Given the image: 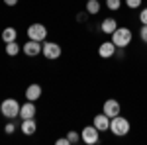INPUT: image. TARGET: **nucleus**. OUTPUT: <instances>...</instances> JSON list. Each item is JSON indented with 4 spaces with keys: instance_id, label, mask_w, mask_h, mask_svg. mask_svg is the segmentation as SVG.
<instances>
[{
    "instance_id": "nucleus-11",
    "label": "nucleus",
    "mask_w": 147,
    "mask_h": 145,
    "mask_svg": "<svg viewBox=\"0 0 147 145\" xmlns=\"http://www.w3.org/2000/svg\"><path fill=\"white\" fill-rule=\"evenodd\" d=\"M24 135H34L35 129H37V123H35L34 118H28V120H22V125H20Z\"/></svg>"
},
{
    "instance_id": "nucleus-12",
    "label": "nucleus",
    "mask_w": 147,
    "mask_h": 145,
    "mask_svg": "<svg viewBox=\"0 0 147 145\" xmlns=\"http://www.w3.org/2000/svg\"><path fill=\"white\" fill-rule=\"evenodd\" d=\"M34 116H35V104L32 100H28L22 108H20V118H22V120H28V118H34Z\"/></svg>"
},
{
    "instance_id": "nucleus-15",
    "label": "nucleus",
    "mask_w": 147,
    "mask_h": 145,
    "mask_svg": "<svg viewBox=\"0 0 147 145\" xmlns=\"http://www.w3.org/2000/svg\"><path fill=\"white\" fill-rule=\"evenodd\" d=\"M16 35H18V32L14 28H6L2 32V39H4V43H10V41H16Z\"/></svg>"
},
{
    "instance_id": "nucleus-3",
    "label": "nucleus",
    "mask_w": 147,
    "mask_h": 145,
    "mask_svg": "<svg viewBox=\"0 0 147 145\" xmlns=\"http://www.w3.org/2000/svg\"><path fill=\"white\" fill-rule=\"evenodd\" d=\"M110 132H112L114 135H118V137H122V135H125L129 132V122L118 114L116 118L110 120Z\"/></svg>"
},
{
    "instance_id": "nucleus-6",
    "label": "nucleus",
    "mask_w": 147,
    "mask_h": 145,
    "mask_svg": "<svg viewBox=\"0 0 147 145\" xmlns=\"http://www.w3.org/2000/svg\"><path fill=\"white\" fill-rule=\"evenodd\" d=\"M41 53L45 55V59L53 61V59H59V57H61V47H59L57 43H51V41H47V43L43 45V49H41Z\"/></svg>"
},
{
    "instance_id": "nucleus-9",
    "label": "nucleus",
    "mask_w": 147,
    "mask_h": 145,
    "mask_svg": "<svg viewBox=\"0 0 147 145\" xmlns=\"http://www.w3.org/2000/svg\"><path fill=\"white\" fill-rule=\"evenodd\" d=\"M110 120H112V118H108V116L102 112V114H98V116H94L92 125H94L98 132H106V129H110Z\"/></svg>"
},
{
    "instance_id": "nucleus-16",
    "label": "nucleus",
    "mask_w": 147,
    "mask_h": 145,
    "mask_svg": "<svg viewBox=\"0 0 147 145\" xmlns=\"http://www.w3.org/2000/svg\"><path fill=\"white\" fill-rule=\"evenodd\" d=\"M6 53L10 57H16L20 53V45L16 43V41H10V43H6Z\"/></svg>"
},
{
    "instance_id": "nucleus-1",
    "label": "nucleus",
    "mask_w": 147,
    "mask_h": 145,
    "mask_svg": "<svg viewBox=\"0 0 147 145\" xmlns=\"http://www.w3.org/2000/svg\"><path fill=\"white\" fill-rule=\"evenodd\" d=\"M20 104L18 100H14V98H6V100H2L0 104V112H2V116L6 118V120H14V118H18L20 116Z\"/></svg>"
},
{
    "instance_id": "nucleus-10",
    "label": "nucleus",
    "mask_w": 147,
    "mask_h": 145,
    "mask_svg": "<svg viewBox=\"0 0 147 145\" xmlns=\"http://www.w3.org/2000/svg\"><path fill=\"white\" fill-rule=\"evenodd\" d=\"M114 53H116V45H114L112 41L100 43V47H98V55H100L102 59H110Z\"/></svg>"
},
{
    "instance_id": "nucleus-21",
    "label": "nucleus",
    "mask_w": 147,
    "mask_h": 145,
    "mask_svg": "<svg viewBox=\"0 0 147 145\" xmlns=\"http://www.w3.org/2000/svg\"><path fill=\"white\" fill-rule=\"evenodd\" d=\"M4 132H6V134H8V135H12V134H14V132H16V123L8 122V123H6V127H4Z\"/></svg>"
},
{
    "instance_id": "nucleus-7",
    "label": "nucleus",
    "mask_w": 147,
    "mask_h": 145,
    "mask_svg": "<svg viewBox=\"0 0 147 145\" xmlns=\"http://www.w3.org/2000/svg\"><path fill=\"white\" fill-rule=\"evenodd\" d=\"M24 53L28 57H35L41 53V49H43V45H41V41H34V39H30V41H26L24 43Z\"/></svg>"
},
{
    "instance_id": "nucleus-17",
    "label": "nucleus",
    "mask_w": 147,
    "mask_h": 145,
    "mask_svg": "<svg viewBox=\"0 0 147 145\" xmlns=\"http://www.w3.org/2000/svg\"><path fill=\"white\" fill-rule=\"evenodd\" d=\"M86 12H88V14H98V12H100V2H98V0H88Z\"/></svg>"
},
{
    "instance_id": "nucleus-2",
    "label": "nucleus",
    "mask_w": 147,
    "mask_h": 145,
    "mask_svg": "<svg viewBox=\"0 0 147 145\" xmlns=\"http://www.w3.org/2000/svg\"><path fill=\"white\" fill-rule=\"evenodd\" d=\"M112 43L116 45V47H120V49L127 47V45L131 43V32H129L127 28H118L112 34Z\"/></svg>"
},
{
    "instance_id": "nucleus-22",
    "label": "nucleus",
    "mask_w": 147,
    "mask_h": 145,
    "mask_svg": "<svg viewBox=\"0 0 147 145\" xmlns=\"http://www.w3.org/2000/svg\"><path fill=\"white\" fill-rule=\"evenodd\" d=\"M125 4L134 10V8H139V6H141V0H125Z\"/></svg>"
},
{
    "instance_id": "nucleus-14",
    "label": "nucleus",
    "mask_w": 147,
    "mask_h": 145,
    "mask_svg": "<svg viewBox=\"0 0 147 145\" xmlns=\"http://www.w3.org/2000/svg\"><path fill=\"white\" fill-rule=\"evenodd\" d=\"M100 30H102V32H104V34H110V35H112L114 32L118 30V22H116L114 18H106V20L102 22Z\"/></svg>"
},
{
    "instance_id": "nucleus-8",
    "label": "nucleus",
    "mask_w": 147,
    "mask_h": 145,
    "mask_svg": "<svg viewBox=\"0 0 147 145\" xmlns=\"http://www.w3.org/2000/svg\"><path fill=\"white\" fill-rule=\"evenodd\" d=\"M102 112H104L108 118H116V116L120 114V102L114 100V98L106 100V102H104V110H102Z\"/></svg>"
},
{
    "instance_id": "nucleus-23",
    "label": "nucleus",
    "mask_w": 147,
    "mask_h": 145,
    "mask_svg": "<svg viewBox=\"0 0 147 145\" xmlns=\"http://www.w3.org/2000/svg\"><path fill=\"white\" fill-rule=\"evenodd\" d=\"M139 22H141V24H147V8H143V10L139 12Z\"/></svg>"
},
{
    "instance_id": "nucleus-18",
    "label": "nucleus",
    "mask_w": 147,
    "mask_h": 145,
    "mask_svg": "<svg viewBox=\"0 0 147 145\" xmlns=\"http://www.w3.org/2000/svg\"><path fill=\"white\" fill-rule=\"evenodd\" d=\"M67 139H69V145H75V143H79V141H80V134H77V132H69Z\"/></svg>"
},
{
    "instance_id": "nucleus-5",
    "label": "nucleus",
    "mask_w": 147,
    "mask_h": 145,
    "mask_svg": "<svg viewBox=\"0 0 147 145\" xmlns=\"http://www.w3.org/2000/svg\"><path fill=\"white\" fill-rule=\"evenodd\" d=\"M80 139L86 145H94V143H98V139H100V132H98L94 125H86V127L80 132Z\"/></svg>"
},
{
    "instance_id": "nucleus-20",
    "label": "nucleus",
    "mask_w": 147,
    "mask_h": 145,
    "mask_svg": "<svg viewBox=\"0 0 147 145\" xmlns=\"http://www.w3.org/2000/svg\"><path fill=\"white\" fill-rule=\"evenodd\" d=\"M139 37H141V41H143V43H147V24H143V26H141Z\"/></svg>"
},
{
    "instance_id": "nucleus-13",
    "label": "nucleus",
    "mask_w": 147,
    "mask_h": 145,
    "mask_svg": "<svg viewBox=\"0 0 147 145\" xmlns=\"http://www.w3.org/2000/svg\"><path fill=\"white\" fill-rule=\"evenodd\" d=\"M41 86L39 84H30L28 88H26V98L28 100H32V102H35V100H39V96H41Z\"/></svg>"
},
{
    "instance_id": "nucleus-19",
    "label": "nucleus",
    "mask_w": 147,
    "mask_h": 145,
    "mask_svg": "<svg viewBox=\"0 0 147 145\" xmlns=\"http://www.w3.org/2000/svg\"><path fill=\"white\" fill-rule=\"evenodd\" d=\"M106 6H108L110 10H118V8L122 6V2H120V0H106Z\"/></svg>"
},
{
    "instance_id": "nucleus-4",
    "label": "nucleus",
    "mask_w": 147,
    "mask_h": 145,
    "mask_svg": "<svg viewBox=\"0 0 147 145\" xmlns=\"http://www.w3.org/2000/svg\"><path fill=\"white\" fill-rule=\"evenodd\" d=\"M28 37L34 39V41H43L47 37V28L43 24H32L28 28Z\"/></svg>"
},
{
    "instance_id": "nucleus-25",
    "label": "nucleus",
    "mask_w": 147,
    "mask_h": 145,
    "mask_svg": "<svg viewBox=\"0 0 147 145\" xmlns=\"http://www.w3.org/2000/svg\"><path fill=\"white\" fill-rule=\"evenodd\" d=\"M4 4H6V6H16L18 0H4Z\"/></svg>"
},
{
    "instance_id": "nucleus-24",
    "label": "nucleus",
    "mask_w": 147,
    "mask_h": 145,
    "mask_svg": "<svg viewBox=\"0 0 147 145\" xmlns=\"http://www.w3.org/2000/svg\"><path fill=\"white\" fill-rule=\"evenodd\" d=\"M55 143H57V145H69V139H67V137H59Z\"/></svg>"
}]
</instances>
